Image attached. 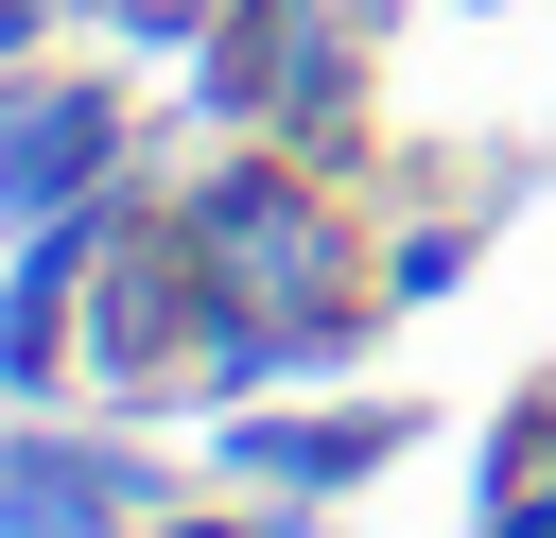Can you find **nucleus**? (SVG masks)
<instances>
[{
  "mask_svg": "<svg viewBox=\"0 0 556 538\" xmlns=\"http://www.w3.org/2000/svg\"><path fill=\"white\" fill-rule=\"evenodd\" d=\"M191 278H208L226 312H348V295H330L348 243H330V208H313L278 156H243V174L191 191Z\"/></svg>",
  "mask_w": 556,
  "mask_h": 538,
  "instance_id": "f257e3e1",
  "label": "nucleus"
},
{
  "mask_svg": "<svg viewBox=\"0 0 556 538\" xmlns=\"http://www.w3.org/2000/svg\"><path fill=\"white\" fill-rule=\"evenodd\" d=\"M104 139H122V104H104V87H0V226H17V208H52V191H87V174H104Z\"/></svg>",
  "mask_w": 556,
  "mask_h": 538,
  "instance_id": "f03ea898",
  "label": "nucleus"
},
{
  "mask_svg": "<svg viewBox=\"0 0 556 538\" xmlns=\"http://www.w3.org/2000/svg\"><path fill=\"white\" fill-rule=\"evenodd\" d=\"M382 451H400V417H226L243 486H365Z\"/></svg>",
  "mask_w": 556,
  "mask_h": 538,
  "instance_id": "7ed1b4c3",
  "label": "nucleus"
},
{
  "mask_svg": "<svg viewBox=\"0 0 556 538\" xmlns=\"http://www.w3.org/2000/svg\"><path fill=\"white\" fill-rule=\"evenodd\" d=\"M191 295H208V278H174L156 243H139V260H104V330H87V347H104V382H139V364L174 347V312H191Z\"/></svg>",
  "mask_w": 556,
  "mask_h": 538,
  "instance_id": "20e7f679",
  "label": "nucleus"
},
{
  "mask_svg": "<svg viewBox=\"0 0 556 538\" xmlns=\"http://www.w3.org/2000/svg\"><path fill=\"white\" fill-rule=\"evenodd\" d=\"M469 243H486V208H452V226H400L382 295H400V312H417V295H452V278H469Z\"/></svg>",
  "mask_w": 556,
  "mask_h": 538,
  "instance_id": "39448f33",
  "label": "nucleus"
},
{
  "mask_svg": "<svg viewBox=\"0 0 556 538\" xmlns=\"http://www.w3.org/2000/svg\"><path fill=\"white\" fill-rule=\"evenodd\" d=\"M486 538H556V486H504V503H486Z\"/></svg>",
  "mask_w": 556,
  "mask_h": 538,
  "instance_id": "423d86ee",
  "label": "nucleus"
},
{
  "mask_svg": "<svg viewBox=\"0 0 556 538\" xmlns=\"http://www.w3.org/2000/svg\"><path fill=\"white\" fill-rule=\"evenodd\" d=\"M17 52H35V0H0V69H17Z\"/></svg>",
  "mask_w": 556,
  "mask_h": 538,
  "instance_id": "0eeeda50",
  "label": "nucleus"
},
{
  "mask_svg": "<svg viewBox=\"0 0 556 538\" xmlns=\"http://www.w3.org/2000/svg\"><path fill=\"white\" fill-rule=\"evenodd\" d=\"M156 538H208V521H156Z\"/></svg>",
  "mask_w": 556,
  "mask_h": 538,
  "instance_id": "6e6552de",
  "label": "nucleus"
}]
</instances>
